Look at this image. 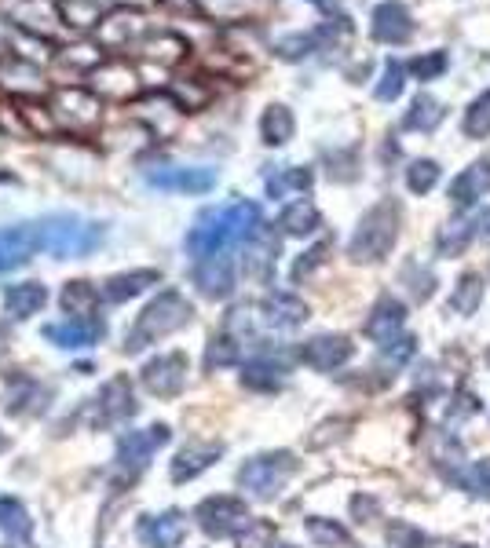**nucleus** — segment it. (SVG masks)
I'll list each match as a JSON object with an SVG mask.
<instances>
[{"label": "nucleus", "mask_w": 490, "mask_h": 548, "mask_svg": "<svg viewBox=\"0 0 490 548\" xmlns=\"http://www.w3.org/2000/svg\"><path fill=\"white\" fill-rule=\"evenodd\" d=\"M139 52H143V59H150V63L158 66H176L187 59V41L183 37H176V33H150V37H143L139 41Z\"/></svg>", "instance_id": "nucleus-28"}, {"label": "nucleus", "mask_w": 490, "mask_h": 548, "mask_svg": "<svg viewBox=\"0 0 490 548\" xmlns=\"http://www.w3.org/2000/svg\"><path fill=\"white\" fill-rule=\"evenodd\" d=\"M439 121H443V103L421 92L414 103H410V110H406L403 128H410V132H436Z\"/></svg>", "instance_id": "nucleus-32"}, {"label": "nucleus", "mask_w": 490, "mask_h": 548, "mask_svg": "<svg viewBox=\"0 0 490 548\" xmlns=\"http://www.w3.org/2000/svg\"><path fill=\"white\" fill-rule=\"evenodd\" d=\"M395 238H399V205L388 198L381 205H373L363 216L352 245H348V256H352L355 264H377L381 256H388Z\"/></svg>", "instance_id": "nucleus-4"}, {"label": "nucleus", "mask_w": 490, "mask_h": 548, "mask_svg": "<svg viewBox=\"0 0 490 548\" xmlns=\"http://www.w3.org/2000/svg\"><path fill=\"white\" fill-rule=\"evenodd\" d=\"M352 508H355V516H370V512H377V505H373L370 497H355Z\"/></svg>", "instance_id": "nucleus-54"}, {"label": "nucleus", "mask_w": 490, "mask_h": 548, "mask_svg": "<svg viewBox=\"0 0 490 548\" xmlns=\"http://www.w3.org/2000/svg\"><path fill=\"white\" fill-rule=\"evenodd\" d=\"M107 337V326L99 318H70V322H52L44 326V340H52L55 348L77 351V348H92Z\"/></svg>", "instance_id": "nucleus-17"}, {"label": "nucleus", "mask_w": 490, "mask_h": 548, "mask_svg": "<svg viewBox=\"0 0 490 548\" xmlns=\"http://www.w3.org/2000/svg\"><path fill=\"white\" fill-rule=\"evenodd\" d=\"M333 245L330 242H319L315 249H308V253L300 256L297 264H293V282H304V278H311L315 274V267L326 264V253H330Z\"/></svg>", "instance_id": "nucleus-50"}, {"label": "nucleus", "mask_w": 490, "mask_h": 548, "mask_svg": "<svg viewBox=\"0 0 490 548\" xmlns=\"http://www.w3.org/2000/svg\"><path fill=\"white\" fill-rule=\"evenodd\" d=\"M388 541H392L395 548H425V534L414 530L410 523H392V527H388Z\"/></svg>", "instance_id": "nucleus-52"}, {"label": "nucleus", "mask_w": 490, "mask_h": 548, "mask_svg": "<svg viewBox=\"0 0 490 548\" xmlns=\"http://www.w3.org/2000/svg\"><path fill=\"white\" fill-rule=\"evenodd\" d=\"M458 548H472V545H458Z\"/></svg>", "instance_id": "nucleus-61"}, {"label": "nucleus", "mask_w": 490, "mask_h": 548, "mask_svg": "<svg viewBox=\"0 0 490 548\" xmlns=\"http://www.w3.org/2000/svg\"><path fill=\"white\" fill-rule=\"evenodd\" d=\"M55 4H59V19L74 30H96L103 19L96 0H55Z\"/></svg>", "instance_id": "nucleus-37"}, {"label": "nucleus", "mask_w": 490, "mask_h": 548, "mask_svg": "<svg viewBox=\"0 0 490 548\" xmlns=\"http://www.w3.org/2000/svg\"><path fill=\"white\" fill-rule=\"evenodd\" d=\"M308 534L311 541H319V545L333 548V545H344L348 541V530L341 527V523H333V519H308Z\"/></svg>", "instance_id": "nucleus-47"}, {"label": "nucleus", "mask_w": 490, "mask_h": 548, "mask_svg": "<svg viewBox=\"0 0 490 548\" xmlns=\"http://www.w3.org/2000/svg\"><path fill=\"white\" fill-rule=\"evenodd\" d=\"M352 355H355V344L348 337H315L300 348V362L311 369H319V373L341 369Z\"/></svg>", "instance_id": "nucleus-19"}, {"label": "nucleus", "mask_w": 490, "mask_h": 548, "mask_svg": "<svg viewBox=\"0 0 490 548\" xmlns=\"http://www.w3.org/2000/svg\"><path fill=\"white\" fill-rule=\"evenodd\" d=\"M0 183H15V176H11V172H0Z\"/></svg>", "instance_id": "nucleus-58"}, {"label": "nucleus", "mask_w": 490, "mask_h": 548, "mask_svg": "<svg viewBox=\"0 0 490 548\" xmlns=\"http://www.w3.org/2000/svg\"><path fill=\"white\" fill-rule=\"evenodd\" d=\"M30 530H33V519L19 497H0V534L22 541L30 538Z\"/></svg>", "instance_id": "nucleus-34"}, {"label": "nucleus", "mask_w": 490, "mask_h": 548, "mask_svg": "<svg viewBox=\"0 0 490 548\" xmlns=\"http://www.w3.org/2000/svg\"><path fill=\"white\" fill-rule=\"evenodd\" d=\"M297 472V461L293 454H264V457H253V461H245V468L238 472V483H242L245 494L260 497V501H271V497L286 486L289 475Z\"/></svg>", "instance_id": "nucleus-6"}, {"label": "nucleus", "mask_w": 490, "mask_h": 548, "mask_svg": "<svg viewBox=\"0 0 490 548\" xmlns=\"http://www.w3.org/2000/svg\"><path fill=\"white\" fill-rule=\"evenodd\" d=\"M282 373H286V369L275 366V362H267V359L245 362L242 384L245 388H256V391H275V388H282V380H286Z\"/></svg>", "instance_id": "nucleus-38"}, {"label": "nucleus", "mask_w": 490, "mask_h": 548, "mask_svg": "<svg viewBox=\"0 0 490 548\" xmlns=\"http://www.w3.org/2000/svg\"><path fill=\"white\" fill-rule=\"evenodd\" d=\"M37 223V238H41L44 253L59 256V260H77L88 256L92 249L103 245L107 227L103 223H85L74 212H59V216H41Z\"/></svg>", "instance_id": "nucleus-2"}, {"label": "nucleus", "mask_w": 490, "mask_h": 548, "mask_svg": "<svg viewBox=\"0 0 490 548\" xmlns=\"http://www.w3.org/2000/svg\"><path fill=\"white\" fill-rule=\"evenodd\" d=\"M194 516H198V527H202L209 538H235V534H245L249 523H253L245 501H238V497H224V494L202 501Z\"/></svg>", "instance_id": "nucleus-8"}, {"label": "nucleus", "mask_w": 490, "mask_h": 548, "mask_svg": "<svg viewBox=\"0 0 490 548\" xmlns=\"http://www.w3.org/2000/svg\"><path fill=\"white\" fill-rule=\"evenodd\" d=\"M4 446H8V439H0V450H4Z\"/></svg>", "instance_id": "nucleus-59"}, {"label": "nucleus", "mask_w": 490, "mask_h": 548, "mask_svg": "<svg viewBox=\"0 0 490 548\" xmlns=\"http://www.w3.org/2000/svg\"><path fill=\"white\" fill-rule=\"evenodd\" d=\"M461 486H465L469 494L487 497V501H490V457H487V461H476V464H472L469 472L461 475Z\"/></svg>", "instance_id": "nucleus-49"}, {"label": "nucleus", "mask_w": 490, "mask_h": 548, "mask_svg": "<svg viewBox=\"0 0 490 548\" xmlns=\"http://www.w3.org/2000/svg\"><path fill=\"white\" fill-rule=\"evenodd\" d=\"M238 362V340L235 337H213L209 348H205V366L209 369H224V366H235Z\"/></svg>", "instance_id": "nucleus-42"}, {"label": "nucleus", "mask_w": 490, "mask_h": 548, "mask_svg": "<svg viewBox=\"0 0 490 548\" xmlns=\"http://www.w3.org/2000/svg\"><path fill=\"white\" fill-rule=\"evenodd\" d=\"M136 413V399H132V384L125 377L110 380L107 388L99 391L96 402H92V417L88 421L96 424V428H110V424L125 421Z\"/></svg>", "instance_id": "nucleus-13"}, {"label": "nucleus", "mask_w": 490, "mask_h": 548, "mask_svg": "<svg viewBox=\"0 0 490 548\" xmlns=\"http://www.w3.org/2000/svg\"><path fill=\"white\" fill-rule=\"evenodd\" d=\"M465 136L472 139L490 136V92H483L480 99H472V106L465 110Z\"/></svg>", "instance_id": "nucleus-41"}, {"label": "nucleus", "mask_w": 490, "mask_h": 548, "mask_svg": "<svg viewBox=\"0 0 490 548\" xmlns=\"http://www.w3.org/2000/svg\"><path fill=\"white\" fill-rule=\"evenodd\" d=\"M439 183V165L436 161H414L410 169H406V187L414 190V194H428V190Z\"/></svg>", "instance_id": "nucleus-43"}, {"label": "nucleus", "mask_w": 490, "mask_h": 548, "mask_svg": "<svg viewBox=\"0 0 490 548\" xmlns=\"http://www.w3.org/2000/svg\"><path fill=\"white\" fill-rule=\"evenodd\" d=\"M202 11H209L213 19H242L253 8V0H198Z\"/></svg>", "instance_id": "nucleus-51"}, {"label": "nucleus", "mask_w": 490, "mask_h": 548, "mask_svg": "<svg viewBox=\"0 0 490 548\" xmlns=\"http://www.w3.org/2000/svg\"><path fill=\"white\" fill-rule=\"evenodd\" d=\"M191 315H194V307L187 304V296L176 293V289H165V293H158L147 307H143V315L136 318V326H132V333H128V340H125V351L136 355V351H143L147 344H154V340L183 329L191 322Z\"/></svg>", "instance_id": "nucleus-3"}, {"label": "nucleus", "mask_w": 490, "mask_h": 548, "mask_svg": "<svg viewBox=\"0 0 490 548\" xmlns=\"http://www.w3.org/2000/svg\"><path fill=\"white\" fill-rule=\"evenodd\" d=\"M52 117H55V128L63 132H74V136H85L92 128L103 121V103L99 95H92L88 88H59L52 95Z\"/></svg>", "instance_id": "nucleus-5"}, {"label": "nucleus", "mask_w": 490, "mask_h": 548, "mask_svg": "<svg viewBox=\"0 0 490 548\" xmlns=\"http://www.w3.org/2000/svg\"><path fill=\"white\" fill-rule=\"evenodd\" d=\"M158 282H161V274L154 271V267H147V271H125V274H114V278L103 285V296H107L110 304H125V300L147 293L150 285H158Z\"/></svg>", "instance_id": "nucleus-27"}, {"label": "nucleus", "mask_w": 490, "mask_h": 548, "mask_svg": "<svg viewBox=\"0 0 490 548\" xmlns=\"http://www.w3.org/2000/svg\"><path fill=\"white\" fill-rule=\"evenodd\" d=\"M311 187V172L308 169H293V165H282L267 176V194L271 198H286V194H304Z\"/></svg>", "instance_id": "nucleus-36"}, {"label": "nucleus", "mask_w": 490, "mask_h": 548, "mask_svg": "<svg viewBox=\"0 0 490 548\" xmlns=\"http://www.w3.org/2000/svg\"><path fill=\"white\" fill-rule=\"evenodd\" d=\"M194 285L202 289L209 300H224L235 293V260L227 253L205 256L194 264Z\"/></svg>", "instance_id": "nucleus-16"}, {"label": "nucleus", "mask_w": 490, "mask_h": 548, "mask_svg": "<svg viewBox=\"0 0 490 548\" xmlns=\"http://www.w3.org/2000/svg\"><path fill=\"white\" fill-rule=\"evenodd\" d=\"M403 322H406V307L399 304V300H392V296H384L381 304L370 311V318H366V337L377 340V344H388V340H395V333L403 329Z\"/></svg>", "instance_id": "nucleus-24"}, {"label": "nucleus", "mask_w": 490, "mask_h": 548, "mask_svg": "<svg viewBox=\"0 0 490 548\" xmlns=\"http://www.w3.org/2000/svg\"><path fill=\"white\" fill-rule=\"evenodd\" d=\"M136 538L147 548H176L183 538H187V519H183V512L143 516L136 527Z\"/></svg>", "instance_id": "nucleus-18"}, {"label": "nucleus", "mask_w": 490, "mask_h": 548, "mask_svg": "<svg viewBox=\"0 0 490 548\" xmlns=\"http://www.w3.org/2000/svg\"><path fill=\"white\" fill-rule=\"evenodd\" d=\"M0 15L15 22L22 33L41 37V41H52L59 26H63L55 0H0Z\"/></svg>", "instance_id": "nucleus-7"}, {"label": "nucleus", "mask_w": 490, "mask_h": 548, "mask_svg": "<svg viewBox=\"0 0 490 548\" xmlns=\"http://www.w3.org/2000/svg\"><path fill=\"white\" fill-rule=\"evenodd\" d=\"M147 187L165 194H209L216 187V169L202 165H158L147 172Z\"/></svg>", "instance_id": "nucleus-9"}, {"label": "nucleus", "mask_w": 490, "mask_h": 548, "mask_svg": "<svg viewBox=\"0 0 490 548\" xmlns=\"http://www.w3.org/2000/svg\"><path fill=\"white\" fill-rule=\"evenodd\" d=\"M278 548H293V545H278Z\"/></svg>", "instance_id": "nucleus-60"}, {"label": "nucleus", "mask_w": 490, "mask_h": 548, "mask_svg": "<svg viewBox=\"0 0 490 548\" xmlns=\"http://www.w3.org/2000/svg\"><path fill=\"white\" fill-rule=\"evenodd\" d=\"M147 30V22L139 11H128V8H118L114 15L107 19H99L96 26V37H99V48H125V44L139 41Z\"/></svg>", "instance_id": "nucleus-20"}, {"label": "nucleus", "mask_w": 490, "mask_h": 548, "mask_svg": "<svg viewBox=\"0 0 490 548\" xmlns=\"http://www.w3.org/2000/svg\"><path fill=\"white\" fill-rule=\"evenodd\" d=\"M165 4H172V8H180V11H194V8H198L194 0H165Z\"/></svg>", "instance_id": "nucleus-56"}, {"label": "nucleus", "mask_w": 490, "mask_h": 548, "mask_svg": "<svg viewBox=\"0 0 490 548\" xmlns=\"http://www.w3.org/2000/svg\"><path fill=\"white\" fill-rule=\"evenodd\" d=\"M319 223H322L319 209H315L308 198H300V201H293V205H286L282 216H278V227H282L286 234H311Z\"/></svg>", "instance_id": "nucleus-33"}, {"label": "nucleus", "mask_w": 490, "mask_h": 548, "mask_svg": "<svg viewBox=\"0 0 490 548\" xmlns=\"http://www.w3.org/2000/svg\"><path fill=\"white\" fill-rule=\"evenodd\" d=\"M37 253H41L37 223H11V227H0V274L30 264Z\"/></svg>", "instance_id": "nucleus-12"}, {"label": "nucleus", "mask_w": 490, "mask_h": 548, "mask_svg": "<svg viewBox=\"0 0 490 548\" xmlns=\"http://www.w3.org/2000/svg\"><path fill=\"white\" fill-rule=\"evenodd\" d=\"M472 223H450L447 231L439 234V256H458L465 253V245L472 242Z\"/></svg>", "instance_id": "nucleus-45"}, {"label": "nucleus", "mask_w": 490, "mask_h": 548, "mask_svg": "<svg viewBox=\"0 0 490 548\" xmlns=\"http://www.w3.org/2000/svg\"><path fill=\"white\" fill-rule=\"evenodd\" d=\"M260 318L275 329H293L308 318V304L297 300L293 293H271L264 304H260Z\"/></svg>", "instance_id": "nucleus-23"}, {"label": "nucleus", "mask_w": 490, "mask_h": 548, "mask_svg": "<svg viewBox=\"0 0 490 548\" xmlns=\"http://www.w3.org/2000/svg\"><path fill=\"white\" fill-rule=\"evenodd\" d=\"M88 81H92V95H107V99H136L139 92V74L121 59H103Z\"/></svg>", "instance_id": "nucleus-14"}, {"label": "nucleus", "mask_w": 490, "mask_h": 548, "mask_svg": "<svg viewBox=\"0 0 490 548\" xmlns=\"http://www.w3.org/2000/svg\"><path fill=\"white\" fill-rule=\"evenodd\" d=\"M8 351V326H0V355Z\"/></svg>", "instance_id": "nucleus-57"}, {"label": "nucleus", "mask_w": 490, "mask_h": 548, "mask_svg": "<svg viewBox=\"0 0 490 548\" xmlns=\"http://www.w3.org/2000/svg\"><path fill=\"white\" fill-rule=\"evenodd\" d=\"M275 260H278V234L271 227H256V234L245 242V271L253 278H267L275 271Z\"/></svg>", "instance_id": "nucleus-22"}, {"label": "nucleus", "mask_w": 490, "mask_h": 548, "mask_svg": "<svg viewBox=\"0 0 490 548\" xmlns=\"http://www.w3.org/2000/svg\"><path fill=\"white\" fill-rule=\"evenodd\" d=\"M472 234H476V238H487L490 242V209H480V216L472 220Z\"/></svg>", "instance_id": "nucleus-53"}, {"label": "nucleus", "mask_w": 490, "mask_h": 548, "mask_svg": "<svg viewBox=\"0 0 490 548\" xmlns=\"http://www.w3.org/2000/svg\"><path fill=\"white\" fill-rule=\"evenodd\" d=\"M154 0H121V8H128V11H139V8H150Z\"/></svg>", "instance_id": "nucleus-55"}, {"label": "nucleus", "mask_w": 490, "mask_h": 548, "mask_svg": "<svg viewBox=\"0 0 490 548\" xmlns=\"http://www.w3.org/2000/svg\"><path fill=\"white\" fill-rule=\"evenodd\" d=\"M487 190H490V158L476 161V165H469V169L461 172L458 180L450 183V198H454L458 209H469L472 201L480 198V194H487Z\"/></svg>", "instance_id": "nucleus-26"}, {"label": "nucleus", "mask_w": 490, "mask_h": 548, "mask_svg": "<svg viewBox=\"0 0 490 548\" xmlns=\"http://www.w3.org/2000/svg\"><path fill=\"white\" fill-rule=\"evenodd\" d=\"M15 106H19V117H22V125H26V132L30 136H55L59 128H55V117L48 106H41L37 99H26V95H19L15 99Z\"/></svg>", "instance_id": "nucleus-35"}, {"label": "nucleus", "mask_w": 490, "mask_h": 548, "mask_svg": "<svg viewBox=\"0 0 490 548\" xmlns=\"http://www.w3.org/2000/svg\"><path fill=\"white\" fill-rule=\"evenodd\" d=\"M96 304H99V293L92 282H66L63 293H59V307L74 318H92Z\"/></svg>", "instance_id": "nucleus-31"}, {"label": "nucleus", "mask_w": 490, "mask_h": 548, "mask_svg": "<svg viewBox=\"0 0 490 548\" xmlns=\"http://www.w3.org/2000/svg\"><path fill=\"white\" fill-rule=\"evenodd\" d=\"M260 223H264V216H260L256 201H235V205H224V209H205L191 227V234H187V253L194 260L227 253L231 245L249 242Z\"/></svg>", "instance_id": "nucleus-1"}, {"label": "nucleus", "mask_w": 490, "mask_h": 548, "mask_svg": "<svg viewBox=\"0 0 490 548\" xmlns=\"http://www.w3.org/2000/svg\"><path fill=\"white\" fill-rule=\"evenodd\" d=\"M0 77H4V85L15 92V99L19 95H41L44 92V77H41V70L37 66H30L26 59H11V63H4L0 66Z\"/></svg>", "instance_id": "nucleus-30"}, {"label": "nucleus", "mask_w": 490, "mask_h": 548, "mask_svg": "<svg viewBox=\"0 0 490 548\" xmlns=\"http://www.w3.org/2000/svg\"><path fill=\"white\" fill-rule=\"evenodd\" d=\"M183 384H187V355H158L143 366V388L158 399H172L180 395Z\"/></svg>", "instance_id": "nucleus-11"}, {"label": "nucleus", "mask_w": 490, "mask_h": 548, "mask_svg": "<svg viewBox=\"0 0 490 548\" xmlns=\"http://www.w3.org/2000/svg\"><path fill=\"white\" fill-rule=\"evenodd\" d=\"M403 85H406L403 63L388 59V63H384V70H381V81H377V88H373V95H377L381 103H392V99H399V95H403Z\"/></svg>", "instance_id": "nucleus-40"}, {"label": "nucleus", "mask_w": 490, "mask_h": 548, "mask_svg": "<svg viewBox=\"0 0 490 548\" xmlns=\"http://www.w3.org/2000/svg\"><path fill=\"white\" fill-rule=\"evenodd\" d=\"M373 37L381 44H406L414 37V15L403 0H384L373 8Z\"/></svg>", "instance_id": "nucleus-15"}, {"label": "nucleus", "mask_w": 490, "mask_h": 548, "mask_svg": "<svg viewBox=\"0 0 490 548\" xmlns=\"http://www.w3.org/2000/svg\"><path fill=\"white\" fill-rule=\"evenodd\" d=\"M410 70H414L417 81H436L443 70H447V52H425L417 55L414 63H410Z\"/></svg>", "instance_id": "nucleus-48"}, {"label": "nucleus", "mask_w": 490, "mask_h": 548, "mask_svg": "<svg viewBox=\"0 0 490 548\" xmlns=\"http://www.w3.org/2000/svg\"><path fill=\"white\" fill-rule=\"evenodd\" d=\"M169 95L180 110H202L205 99H209V92H205L198 81H176V85L169 88Z\"/></svg>", "instance_id": "nucleus-46"}, {"label": "nucleus", "mask_w": 490, "mask_h": 548, "mask_svg": "<svg viewBox=\"0 0 490 548\" xmlns=\"http://www.w3.org/2000/svg\"><path fill=\"white\" fill-rule=\"evenodd\" d=\"M293 132H297V121H293V110L282 103H271L264 110V117H260V139H264L267 147H282V143H289L293 139Z\"/></svg>", "instance_id": "nucleus-29"}, {"label": "nucleus", "mask_w": 490, "mask_h": 548, "mask_svg": "<svg viewBox=\"0 0 490 548\" xmlns=\"http://www.w3.org/2000/svg\"><path fill=\"white\" fill-rule=\"evenodd\" d=\"M165 443H169V428L165 424H154V428H143V432H125L118 439V468H125L128 475L143 472L150 457L158 454Z\"/></svg>", "instance_id": "nucleus-10"}, {"label": "nucleus", "mask_w": 490, "mask_h": 548, "mask_svg": "<svg viewBox=\"0 0 490 548\" xmlns=\"http://www.w3.org/2000/svg\"><path fill=\"white\" fill-rule=\"evenodd\" d=\"M224 454V446L220 443H191L183 446L176 461H172V483H191L194 475H202L205 468H213Z\"/></svg>", "instance_id": "nucleus-21"}, {"label": "nucleus", "mask_w": 490, "mask_h": 548, "mask_svg": "<svg viewBox=\"0 0 490 548\" xmlns=\"http://www.w3.org/2000/svg\"><path fill=\"white\" fill-rule=\"evenodd\" d=\"M44 304H48V289H44L41 282H15L4 289V311H8L11 318L37 315Z\"/></svg>", "instance_id": "nucleus-25"}, {"label": "nucleus", "mask_w": 490, "mask_h": 548, "mask_svg": "<svg viewBox=\"0 0 490 548\" xmlns=\"http://www.w3.org/2000/svg\"><path fill=\"white\" fill-rule=\"evenodd\" d=\"M480 304H483V278L480 274H461V282L450 293V307L458 315H472V311H480Z\"/></svg>", "instance_id": "nucleus-39"}, {"label": "nucleus", "mask_w": 490, "mask_h": 548, "mask_svg": "<svg viewBox=\"0 0 490 548\" xmlns=\"http://www.w3.org/2000/svg\"><path fill=\"white\" fill-rule=\"evenodd\" d=\"M59 63L77 66V70H96L103 63V52H99V44H70L66 52H59Z\"/></svg>", "instance_id": "nucleus-44"}]
</instances>
